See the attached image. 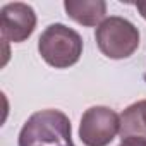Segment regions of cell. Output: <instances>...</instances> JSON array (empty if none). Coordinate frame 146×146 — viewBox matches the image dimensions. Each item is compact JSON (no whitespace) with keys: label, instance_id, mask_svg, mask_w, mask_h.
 <instances>
[{"label":"cell","instance_id":"obj_4","mask_svg":"<svg viewBox=\"0 0 146 146\" xmlns=\"http://www.w3.org/2000/svg\"><path fill=\"white\" fill-rule=\"evenodd\" d=\"M120 131V115L110 107H90L79 124V139L84 146H108Z\"/></svg>","mask_w":146,"mask_h":146},{"label":"cell","instance_id":"obj_8","mask_svg":"<svg viewBox=\"0 0 146 146\" xmlns=\"http://www.w3.org/2000/svg\"><path fill=\"white\" fill-rule=\"evenodd\" d=\"M119 146H146V139L141 137H125L120 141Z\"/></svg>","mask_w":146,"mask_h":146},{"label":"cell","instance_id":"obj_6","mask_svg":"<svg viewBox=\"0 0 146 146\" xmlns=\"http://www.w3.org/2000/svg\"><path fill=\"white\" fill-rule=\"evenodd\" d=\"M64 9L67 16L81 26L93 28L105 21L107 2L105 0H65Z\"/></svg>","mask_w":146,"mask_h":146},{"label":"cell","instance_id":"obj_2","mask_svg":"<svg viewBox=\"0 0 146 146\" xmlns=\"http://www.w3.org/2000/svg\"><path fill=\"white\" fill-rule=\"evenodd\" d=\"M38 52L50 67L69 69L78 64L83 55V38L76 29L55 23L46 26L40 35Z\"/></svg>","mask_w":146,"mask_h":146},{"label":"cell","instance_id":"obj_9","mask_svg":"<svg viewBox=\"0 0 146 146\" xmlns=\"http://www.w3.org/2000/svg\"><path fill=\"white\" fill-rule=\"evenodd\" d=\"M136 9L141 14V17L146 21V0H141V2H136Z\"/></svg>","mask_w":146,"mask_h":146},{"label":"cell","instance_id":"obj_1","mask_svg":"<svg viewBox=\"0 0 146 146\" xmlns=\"http://www.w3.org/2000/svg\"><path fill=\"white\" fill-rule=\"evenodd\" d=\"M17 146H76L69 117L53 108L35 112L21 127Z\"/></svg>","mask_w":146,"mask_h":146},{"label":"cell","instance_id":"obj_7","mask_svg":"<svg viewBox=\"0 0 146 146\" xmlns=\"http://www.w3.org/2000/svg\"><path fill=\"white\" fill-rule=\"evenodd\" d=\"M120 139L141 137L146 139V100L129 105L120 113Z\"/></svg>","mask_w":146,"mask_h":146},{"label":"cell","instance_id":"obj_3","mask_svg":"<svg viewBox=\"0 0 146 146\" xmlns=\"http://www.w3.org/2000/svg\"><path fill=\"white\" fill-rule=\"evenodd\" d=\"M95 40L105 57L122 60L139 48V29L125 17L110 16L96 28Z\"/></svg>","mask_w":146,"mask_h":146},{"label":"cell","instance_id":"obj_5","mask_svg":"<svg viewBox=\"0 0 146 146\" xmlns=\"http://www.w3.org/2000/svg\"><path fill=\"white\" fill-rule=\"evenodd\" d=\"M36 14L31 5L23 2L5 4L0 9V31L4 41L23 43L36 28Z\"/></svg>","mask_w":146,"mask_h":146}]
</instances>
